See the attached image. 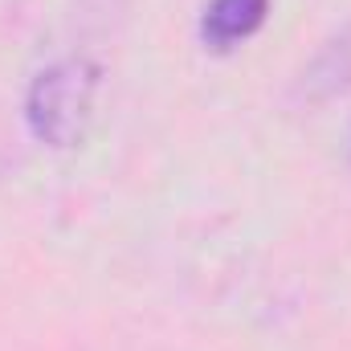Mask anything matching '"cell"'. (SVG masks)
<instances>
[{"instance_id":"obj_2","label":"cell","mask_w":351,"mask_h":351,"mask_svg":"<svg viewBox=\"0 0 351 351\" xmlns=\"http://www.w3.org/2000/svg\"><path fill=\"white\" fill-rule=\"evenodd\" d=\"M269 0H213L204 12V41L217 49H229L262 29Z\"/></svg>"},{"instance_id":"obj_1","label":"cell","mask_w":351,"mask_h":351,"mask_svg":"<svg viewBox=\"0 0 351 351\" xmlns=\"http://www.w3.org/2000/svg\"><path fill=\"white\" fill-rule=\"evenodd\" d=\"M98 70L86 62H58L41 70L25 98V119L33 135L49 147H78L94 119Z\"/></svg>"}]
</instances>
